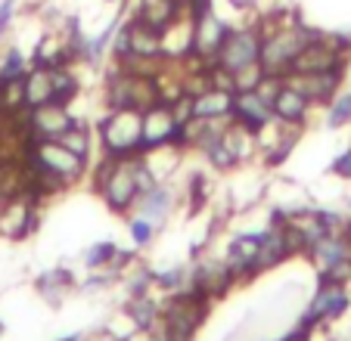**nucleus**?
I'll return each mask as SVG.
<instances>
[{
  "label": "nucleus",
  "mask_w": 351,
  "mask_h": 341,
  "mask_svg": "<svg viewBox=\"0 0 351 341\" xmlns=\"http://www.w3.org/2000/svg\"><path fill=\"white\" fill-rule=\"evenodd\" d=\"M90 184L97 190L99 202L106 205L112 214H131L137 199L146 190H153L156 184H162L156 177V170L149 168L146 155H128V158H112L99 155V162L90 164Z\"/></svg>",
  "instance_id": "nucleus-1"
},
{
  "label": "nucleus",
  "mask_w": 351,
  "mask_h": 341,
  "mask_svg": "<svg viewBox=\"0 0 351 341\" xmlns=\"http://www.w3.org/2000/svg\"><path fill=\"white\" fill-rule=\"evenodd\" d=\"M97 152L112 158H128L143 152V112L137 109H106L93 125Z\"/></svg>",
  "instance_id": "nucleus-2"
},
{
  "label": "nucleus",
  "mask_w": 351,
  "mask_h": 341,
  "mask_svg": "<svg viewBox=\"0 0 351 341\" xmlns=\"http://www.w3.org/2000/svg\"><path fill=\"white\" fill-rule=\"evenodd\" d=\"M212 298L202 295L199 289H184L178 295H165L162 301V323L159 332L168 341H193L196 332L202 329V323L208 320V310H212Z\"/></svg>",
  "instance_id": "nucleus-3"
},
{
  "label": "nucleus",
  "mask_w": 351,
  "mask_h": 341,
  "mask_svg": "<svg viewBox=\"0 0 351 341\" xmlns=\"http://www.w3.org/2000/svg\"><path fill=\"white\" fill-rule=\"evenodd\" d=\"M156 103H162L159 78H140V75H131L121 66L109 62L106 75H103V105H106V109L146 112Z\"/></svg>",
  "instance_id": "nucleus-4"
},
{
  "label": "nucleus",
  "mask_w": 351,
  "mask_h": 341,
  "mask_svg": "<svg viewBox=\"0 0 351 341\" xmlns=\"http://www.w3.org/2000/svg\"><path fill=\"white\" fill-rule=\"evenodd\" d=\"M22 164L44 170V174H53L69 186L90 177V162H84L72 149H66L60 140H28L25 152H22Z\"/></svg>",
  "instance_id": "nucleus-5"
},
{
  "label": "nucleus",
  "mask_w": 351,
  "mask_h": 341,
  "mask_svg": "<svg viewBox=\"0 0 351 341\" xmlns=\"http://www.w3.org/2000/svg\"><path fill=\"white\" fill-rule=\"evenodd\" d=\"M348 310H351V289H348V286L317 279L311 301H308L305 310L298 314L295 326L302 329V332L320 326V323H326V326H336L339 320H345V316H348Z\"/></svg>",
  "instance_id": "nucleus-6"
},
{
  "label": "nucleus",
  "mask_w": 351,
  "mask_h": 341,
  "mask_svg": "<svg viewBox=\"0 0 351 341\" xmlns=\"http://www.w3.org/2000/svg\"><path fill=\"white\" fill-rule=\"evenodd\" d=\"M348 53L336 44L332 31H320L302 47V53L295 56L289 75H317V72H330V68H348ZM286 75V78H289Z\"/></svg>",
  "instance_id": "nucleus-7"
},
{
  "label": "nucleus",
  "mask_w": 351,
  "mask_h": 341,
  "mask_svg": "<svg viewBox=\"0 0 351 341\" xmlns=\"http://www.w3.org/2000/svg\"><path fill=\"white\" fill-rule=\"evenodd\" d=\"M258 60H261V28L255 22L233 25L230 34L224 38V44H221L218 56H215V62L221 68H227L230 75H237L239 68L255 66Z\"/></svg>",
  "instance_id": "nucleus-8"
},
{
  "label": "nucleus",
  "mask_w": 351,
  "mask_h": 341,
  "mask_svg": "<svg viewBox=\"0 0 351 341\" xmlns=\"http://www.w3.org/2000/svg\"><path fill=\"white\" fill-rule=\"evenodd\" d=\"M75 125H78V115L72 112V105L44 103V105H34V109H25L28 140H60Z\"/></svg>",
  "instance_id": "nucleus-9"
},
{
  "label": "nucleus",
  "mask_w": 351,
  "mask_h": 341,
  "mask_svg": "<svg viewBox=\"0 0 351 341\" xmlns=\"http://www.w3.org/2000/svg\"><path fill=\"white\" fill-rule=\"evenodd\" d=\"M40 199H34L28 190L10 196L7 211H3V220H0V236L7 239H28L34 230H38L40 220Z\"/></svg>",
  "instance_id": "nucleus-10"
},
{
  "label": "nucleus",
  "mask_w": 351,
  "mask_h": 341,
  "mask_svg": "<svg viewBox=\"0 0 351 341\" xmlns=\"http://www.w3.org/2000/svg\"><path fill=\"white\" fill-rule=\"evenodd\" d=\"M178 118L171 112V103H156L143 112V152L168 149L178 146Z\"/></svg>",
  "instance_id": "nucleus-11"
},
{
  "label": "nucleus",
  "mask_w": 351,
  "mask_h": 341,
  "mask_svg": "<svg viewBox=\"0 0 351 341\" xmlns=\"http://www.w3.org/2000/svg\"><path fill=\"white\" fill-rule=\"evenodd\" d=\"M190 279H193V289H199L202 295L212 298V301L224 298L227 292L237 286V276L230 273L224 255L221 257H202V261L190 264Z\"/></svg>",
  "instance_id": "nucleus-12"
},
{
  "label": "nucleus",
  "mask_w": 351,
  "mask_h": 341,
  "mask_svg": "<svg viewBox=\"0 0 351 341\" xmlns=\"http://www.w3.org/2000/svg\"><path fill=\"white\" fill-rule=\"evenodd\" d=\"M271 109H274V121H280V125H286V127H302V131H305V125L311 121V115L317 112V105H314L305 93L286 78L283 87L277 90V97H274Z\"/></svg>",
  "instance_id": "nucleus-13"
},
{
  "label": "nucleus",
  "mask_w": 351,
  "mask_h": 341,
  "mask_svg": "<svg viewBox=\"0 0 351 341\" xmlns=\"http://www.w3.org/2000/svg\"><path fill=\"white\" fill-rule=\"evenodd\" d=\"M230 22L221 19L218 10H212V13H202L193 19V53L190 56H196V60H206L212 62L215 56H218L221 44H224V38L230 34Z\"/></svg>",
  "instance_id": "nucleus-14"
},
{
  "label": "nucleus",
  "mask_w": 351,
  "mask_h": 341,
  "mask_svg": "<svg viewBox=\"0 0 351 341\" xmlns=\"http://www.w3.org/2000/svg\"><path fill=\"white\" fill-rule=\"evenodd\" d=\"M258 242H261V230L258 233H237V236L227 239L224 245V261L230 267V273L237 276V282L255 279L258 276Z\"/></svg>",
  "instance_id": "nucleus-15"
},
{
  "label": "nucleus",
  "mask_w": 351,
  "mask_h": 341,
  "mask_svg": "<svg viewBox=\"0 0 351 341\" xmlns=\"http://www.w3.org/2000/svg\"><path fill=\"white\" fill-rule=\"evenodd\" d=\"M345 78H348V68H330V72H317V75H289L292 84L305 93L317 109H324V105L342 90Z\"/></svg>",
  "instance_id": "nucleus-16"
},
{
  "label": "nucleus",
  "mask_w": 351,
  "mask_h": 341,
  "mask_svg": "<svg viewBox=\"0 0 351 341\" xmlns=\"http://www.w3.org/2000/svg\"><path fill=\"white\" fill-rule=\"evenodd\" d=\"M174 202H178V192H174V186L165 180V184H156L153 190H146L143 196L137 199L134 214L146 217L156 230H162V227L171 220V214H174Z\"/></svg>",
  "instance_id": "nucleus-17"
},
{
  "label": "nucleus",
  "mask_w": 351,
  "mask_h": 341,
  "mask_svg": "<svg viewBox=\"0 0 351 341\" xmlns=\"http://www.w3.org/2000/svg\"><path fill=\"white\" fill-rule=\"evenodd\" d=\"M233 97L237 90H227V87H206V90L193 93V118L227 125L233 121Z\"/></svg>",
  "instance_id": "nucleus-18"
},
{
  "label": "nucleus",
  "mask_w": 351,
  "mask_h": 341,
  "mask_svg": "<svg viewBox=\"0 0 351 341\" xmlns=\"http://www.w3.org/2000/svg\"><path fill=\"white\" fill-rule=\"evenodd\" d=\"M233 121L243 125L245 131L258 134L274 121V109L271 103H265L258 97V90H237V97H233Z\"/></svg>",
  "instance_id": "nucleus-19"
},
{
  "label": "nucleus",
  "mask_w": 351,
  "mask_h": 341,
  "mask_svg": "<svg viewBox=\"0 0 351 341\" xmlns=\"http://www.w3.org/2000/svg\"><path fill=\"white\" fill-rule=\"evenodd\" d=\"M32 66H40V68L75 66V53H72V47H69L66 34H62L60 28L40 34V40L32 50Z\"/></svg>",
  "instance_id": "nucleus-20"
},
{
  "label": "nucleus",
  "mask_w": 351,
  "mask_h": 341,
  "mask_svg": "<svg viewBox=\"0 0 351 341\" xmlns=\"http://www.w3.org/2000/svg\"><path fill=\"white\" fill-rule=\"evenodd\" d=\"M125 34H128V56H143V60H165L162 50V31L149 28L140 22L137 16L125 19Z\"/></svg>",
  "instance_id": "nucleus-21"
},
{
  "label": "nucleus",
  "mask_w": 351,
  "mask_h": 341,
  "mask_svg": "<svg viewBox=\"0 0 351 341\" xmlns=\"http://www.w3.org/2000/svg\"><path fill=\"white\" fill-rule=\"evenodd\" d=\"M292 249L289 242H286V233L283 227H271L267 223L265 230H261V242H258V261H255V267H258V276L267 273V270H277L280 264L292 261Z\"/></svg>",
  "instance_id": "nucleus-22"
},
{
  "label": "nucleus",
  "mask_w": 351,
  "mask_h": 341,
  "mask_svg": "<svg viewBox=\"0 0 351 341\" xmlns=\"http://www.w3.org/2000/svg\"><path fill=\"white\" fill-rule=\"evenodd\" d=\"M227 125H230V121H227ZM227 125L221 127V131L215 134L206 146H202V149H199V155L206 158L208 168L221 170V174H230V170L243 168V158H239V152H237V146H233L230 134H227Z\"/></svg>",
  "instance_id": "nucleus-23"
},
{
  "label": "nucleus",
  "mask_w": 351,
  "mask_h": 341,
  "mask_svg": "<svg viewBox=\"0 0 351 341\" xmlns=\"http://www.w3.org/2000/svg\"><path fill=\"white\" fill-rule=\"evenodd\" d=\"M131 16H137L140 22H146L156 31H165V28H171L184 16V7L178 0H137Z\"/></svg>",
  "instance_id": "nucleus-24"
},
{
  "label": "nucleus",
  "mask_w": 351,
  "mask_h": 341,
  "mask_svg": "<svg viewBox=\"0 0 351 341\" xmlns=\"http://www.w3.org/2000/svg\"><path fill=\"white\" fill-rule=\"evenodd\" d=\"M121 19H125V13L112 16V19H109V25L103 28L99 34L84 38V44H81V50H78V66H90V68L103 66V60H106L109 50H112V38H115V31H119Z\"/></svg>",
  "instance_id": "nucleus-25"
},
{
  "label": "nucleus",
  "mask_w": 351,
  "mask_h": 341,
  "mask_svg": "<svg viewBox=\"0 0 351 341\" xmlns=\"http://www.w3.org/2000/svg\"><path fill=\"white\" fill-rule=\"evenodd\" d=\"M44 103H53V75H50V68L32 66L25 75V109Z\"/></svg>",
  "instance_id": "nucleus-26"
},
{
  "label": "nucleus",
  "mask_w": 351,
  "mask_h": 341,
  "mask_svg": "<svg viewBox=\"0 0 351 341\" xmlns=\"http://www.w3.org/2000/svg\"><path fill=\"white\" fill-rule=\"evenodd\" d=\"M60 143L66 146V149H72L75 155H81L84 162L93 164V155H97V134H93V127L87 125V121L78 118V125L69 127V131L60 137Z\"/></svg>",
  "instance_id": "nucleus-27"
},
{
  "label": "nucleus",
  "mask_w": 351,
  "mask_h": 341,
  "mask_svg": "<svg viewBox=\"0 0 351 341\" xmlns=\"http://www.w3.org/2000/svg\"><path fill=\"white\" fill-rule=\"evenodd\" d=\"M72 289H75V279H72V273H69V270H62V267L47 270V273L38 279V292L50 304H60Z\"/></svg>",
  "instance_id": "nucleus-28"
},
{
  "label": "nucleus",
  "mask_w": 351,
  "mask_h": 341,
  "mask_svg": "<svg viewBox=\"0 0 351 341\" xmlns=\"http://www.w3.org/2000/svg\"><path fill=\"white\" fill-rule=\"evenodd\" d=\"M324 125H326V131L351 127V87H342V90L324 105Z\"/></svg>",
  "instance_id": "nucleus-29"
},
{
  "label": "nucleus",
  "mask_w": 351,
  "mask_h": 341,
  "mask_svg": "<svg viewBox=\"0 0 351 341\" xmlns=\"http://www.w3.org/2000/svg\"><path fill=\"white\" fill-rule=\"evenodd\" d=\"M50 75H53V103L72 105L81 93V78H78V72H75V66L50 68Z\"/></svg>",
  "instance_id": "nucleus-30"
},
{
  "label": "nucleus",
  "mask_w": 351,
  "mask_h": 341,
  "mask_svg": "<svg viewBox=\"0 0 351 341\" xmlns=\"http://www.w3.org/2000/svg\"><path fill=\"white\" fill-rule=\"evenodd\" d=\"M28 68H32V56L19 50L16 44H10L0 56V81H16V78H25Z\"/></svg>",
  "instance_id": "nucleus-31"
},
{
  "label": "nucleus",
  "mask_w": 351,
  "mask_h": 341,
  "mask_svg": "<svg viewBox=\"0 0 351 341\" xmlns=\"http://www.w3.org/2000/svg\"><path fill=\"white\" fill-rule=\"evenodd\" d=\"M128 236H131L134 249H149V245L156 242V236H159V230H156L146 217H140L131 211V214H128Z\"/></svg>",
  "instance_id": "nucleus-32"
},
{
  "label": "nucleus",
  "mask_w": 351,
  "mask_h": 341,
  "mask_svg": "<svg viewBox=\"0 0 351 341\" xmlns=\"http://www.w3.org/2000/svg\"><path fill=\"white\" fill-rule=\"evenodd\" d=\"M184 196H186V208H190V214H199L202 205H206V199H208V180L202 177V174H193L190 184L184 186Z\"/></svg>",
  "instance_id": "nucleus-33"
},
{
  "label": "nucleus",
  "mask_w": 351,
  "mask_h": 341,
  "mask_svg": "<svg viewBox=\"0 0 351 341\" xmlns=\"http://www.w3.org/2000/svg\"><path fill=\"white\" fill-rule=\"evenodd\" d=\"M261 78H265L261 62H255V66H249V68H239V72L233 75V90H255Z\"/></svg>",
  "instance_id": "nucleus-34"
},
{
  "label": "nucleus",
  "mask_w": 351,
  "mask_h": 341,
  "mask_svg": "<svg viewBox=\"0 0 351 341\" xmlns=\"http://www.w3.org/2000/svg\"><path fill=\"white\" fill-rule=\"evenodd\" d=\"M330 174L339 180H345V184H351V146H345V149L330 162Z\"/></svg>",
  "instance_id": "nucleus-35"
},
{
  "label": "nucleus",
  "mask_w": 351,
  "mask_h": 341,
  "mask_svg": "<svg viewBox=\"0 0 351 341\" xmlns=\"http://www.w3.org/2000/svg\"><path fill=\"white\" fill-rule=\"evenodd\" d=\"M13 16H16V0H0V38L10 31Z\"/></svg>",
  "instance_id": "nucleus-36"
},
{
  "label": "nucleus",
  "mask_w": 351,
  "mask_h": 341,
  "mask_svg": "<svg viewBox=\"0 0 351 341\" xmlns=\"http://www.w3.org/2000/svg\"><path fill=\"white\" fill-rule=\"evenodd\" d=\"M274 341H305V332H302V329H298V326H292L289 332H286V335H280V338H274Z\"/></svg>",
  "instance_id": "nucleus-37"
},
{
  "label": "nucleus",
  "mask_w": 351,
  "mask_h": 341,
  "mask_svg": "<svg viewBox=\"0 0 351 341\" xmlns=\"http://www.w3.org/2000/svg\"><path fill=\"white\" fill-rule=\"evenodd\" d=\"M56 341H87L84 335H62V338H56Z\"/></svg>",
  "instance_id": "nucleus-38"
},
{
  "label": "nucleus",
  "mask_w": 351,
  "mask_h": 341,
  "mask_svg": "<svg viewBox=\"0 0 351 341\" xmlns=\"http://www.w3.org/2000/svg\"><path fill=\"white\" fill-rule=\"evenodd\" d=\"M106 3H125V0H106Z\"/></svg>",
  "instance_id": "nucleus-39"
},
{
  "label": "nucleus",
  "mask_w": 351,
  "mask_h": 341,
  "mask_svg": "<svg viewBox=\"0 0 351 341\" xmlns=\"http://www.w3.org/2000/svg\"><path fill=\"white\" fill-rule=\"evenodd\" d=\"M348 81H351V60H348Z\"/></svg>",
  "instance_id": "nucleus-40"
},
{
  "label": "nucleus",
  "mask_w": 351,
  "mask_h": 341,
  "mask_svg": "<svg viewBox=\"0 0 351 341\" xmlns=\"http://www.w3.org/2000/svg\"><path fill=\"white\" fill-rule=\"evenodd\" d=\"M0 335H3V323H0Z\"/></svg>",
  "instance_id": "nucleus-41"
},
{
  "label": "nucleus",
  "mask_w": 351,
  "mask_h": 341,
  "mask_svg": "<svg viewBox=\"0 0 351 341\" xmlns=\"http://www.w3.org/2000/svg\"><path fill=\"white\" fill-rule=\"evenodd\" d=\"M348 211H351V199H348Z\"/></svg>",
  "instance_id": "nucleus-42"
}]
</instances>
